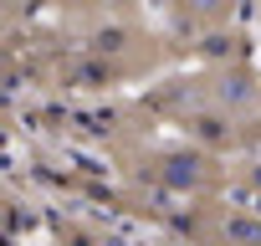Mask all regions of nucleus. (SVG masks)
Masks as SVG:
<instances>
[{"mask_svg":"<svg viewBox=\"0 0 261 246\" xmlns=\"http://www.w3.org/2000/svg\"><path fill=\"white\" fill-rule=\"evenodd\" d=\"M123 164H128V175H139L149 190L179 195V200H195V205L215 200V190L225 180V169L205 149H195V144H144L139 154H128Z\"/></svg>","mask_w":261,"mask_h":246,"instance_id":"f257e3e1","label":"nucleus"},{"mask_svg":"<svg viewBox=\"0 0 261 246\" xmlns=\"http://www.w3.org/2000/svg\"><path fill=\"white\" fill-rule=\"evenodd\" d=\"M77 46H87L102 67H113V72H118V82L149 77V72H159V67H164V57H169V46H164L149 26H139L134 16H97V21H92V31H82V41H77Z\"/></svg>","mask_w":261,"mask_h":246,"instance_id":"f03ea898","label":"nucleus"},{"mask_svg":"<svg viewBox=\"0 0 261 246\" xmlns=\"http://www.w3.org/2000/svg\"><path fill=\"white\" fill-rule=\"evenodd\" d=\"M185 231L200 246H261V215L246 210V205H225V200L195 205V215L185 220Z\"/></svg>","mask_w":261,"mask_h":246,"instance_id":"7ed1b4c3","label":"nucleus"}]
</instances>
